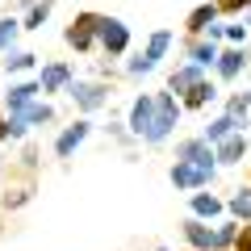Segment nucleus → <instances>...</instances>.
I'll return each instance as SVG.
<instances>
[{"label": "nucleus", "mask_w": 251, "mask_h": 251, "mask_svg": "<svg viewBox=\"0 0 251 251\" xmlns=\"http://www.w3.org/2000/svg\"><path fill=\"white\" fill-rule=\"evenodd\" d=\"M168 46H172V34L168 29H155L151 34V42H147V50L138 54V59H130V75H143V72H151L155 63L168 54Z\"/></svg>", "instance_id": "3"}, {"label": "nucleus", "mask_w": 251, "mask_h": 251, "mask_svg": "<svg viewBox=\"0 0 251 251\" xmlns=\"http://www.w3.org/2000/svg\"><path fill=\"white\" fill-rule=\"evenodd\" d=\"M100 21H105L100 13H80V17L67 25V42H72L75 50H88V46L100 38Z\"/></svg>", "instance_id": "2"}, {"label": "nucleus", "mask_w": 251, "mask_h": 251, "mask_svg": "<svg viewBox=\"0 0 251 251\" xmlns=\"http://www.w3.org/2000/svg\"><path fill=\"white\" fill-rule=\"evenodd\" d=\"M84 138H88V122H75V126H67V130L59 134V143H54V155H59V159H67V155H72L75 147L84 143Z\"/></svg>", "instance_id": "11"}, {"label": "nucleus", "mask_w": 251, "mask_h": 251, "mask_svg": "<svg viewBox=\"0 0 251 251\" xmlns=\"http://www.w3.org/2000/svg\"><path fill=\"white\" fill-rule=\"evenodd\" d=\"M193 214L197 218H218L222 214V201H218L214 193H197V197H193Z\"/></svg>", "instance_id": "19"}, {"label": "nucleus", "mask_w": 251, "mask_h": 251, "mask_svg": "<svg viewBox=\"0 0 251 251\" xmlns=\"http://www.w3.org/2000/svg\"><path fill=\"white\" fill-rule=\"evenodd\" d=\"M151 122H155V97H138L134 105H130V130H134L138 138L151 134Z\"/></svg>", "instance_id": "7"}, {"label": "nucleus", "mask_w": 251, "mask_h": 251, "mask_svg": "<svg viewBox=\"0 0 251 251\" xmlns=\"http://www.w3.org/2000/svg\"><path fill=\"white\" fill-rule=\"evenodd\" d=\"M42 92V84L29 80V84H13L9 92H4V105H9V113H21L25 105H34V97Z\"/></svg>", "instance_id": "10"}, {"label": "nucleus", "mask_w": 251, "mask_h": 251, "mask_svg": "<svg viewBox=\"0 0 251 251\" xmlns=\"http://www.w3.org/2000/svg\"><path fill=\"white\" fill-rule=\"evenodd\" d=\"M188 59H193V63H197V67H218V50H214V42H193V46H188Z\"/></svg>", "instance_id": "20"}, {"label": "nucleus", "mask_w": 251, "mask_h": 251, "mask_svg": "<svg viewBox=\"0 0 251 251\" xmlns=\"http://www.w3.org/2000/svg\"><path fill=\"white\" fill-rule=\"evenodd\" d=\"M230 134H239V122H234L230 113H222L214 126H205V143H222V138H230Z\"/></svg>", "instance_id": "17"}, {"label": "nucleus", "mask_w": 251, "mask_h": 251, "mask_svg": "<svg viewBox=\"0 0 251 251\" xmlns=\"http://www.w3.org/2000/svg\"><path fill=\"white\" fill-rule=\"evenodd\" d=\"M100 46H105V54H126V46H130V29H126L117 17H105V21H100Z\"/></svg>", "instance_id": "5"}, {"label": "nucleus", "mask_w": 251, "mask_h": 251, "mask_svg": "<svg viewBox=\"0 0 251 251\" xmlns=\"http://www.w3.org/2000/svg\"><path fill=\"white\" fill-rule=\"evenodd\" d=\"M234 251H251V226H239V239H234Z\"/></svg>", "instance_id": "30"}, {"label": "nucleus", "mask_w": 251, "mask_h": 251, "mask_svg": "<svg viewBox=\"0 0 251 251\" xmlns=\"http://www.w3.org/2000/svg\"><path fill=\"white\" fill-rule=\"evenodd\" d=\"M176 159H184V163H201V168H214L218 155L209 151L205 138H188V143H180V147H176Z\"/></svg>", "instance_id": "6"}, {"label": "nucleus", "mask_w": 251, "mask_h": 251, "mask_svg": "<svg viewBox=\"0 0 251 251\" xmlns=\"http://www.w3.org/2000/svg\"><path fill=\"white\" fill-rule=\"evenodd\" d=\"M25 130H29V122H25V117L9 113V138H25Z\"/></svg>", "instance_id": "28"}, {"label": "nucleus", "mask_w": 251, "mask_h": 251, "mask_svg": "<svg viewBox=\"0 0 251 251\" xmlns=\"http://www.w3.org/2000/svg\"><path fill=\"white\" fill-rule=\"evenodd\" d=\"M247 25H251V17H247Z\"/></svg>", "instance_id": "33"}, {"label": "nucleus", "mask_w": 251, "mask_h": 251, "mask_svg": "<svg viewBox=\"0 0 251 251\" xmlns=\"http://www.w3.org/2000/svg\"><path fill=\"white\" fill-rule=\"evenodd\" d=\"M230 214H234V218H251V188H239V193H234Z\"/></svg>", "instance_id": "24"}, {"label": "nucleus", "mask_w": 251, "mask_h": 251, "mask_svg": "<svg viewBox=\"0 0 251 251\" xmlns=\"http://www.w3.org/2000/svg\"><path fill=\"white\" fill-rule=\"evenodd\" d=\"M4 67H9V72H29V67H34V54H29V50H17V54L4 59Z\"/></svg>", "instance_id": "27"}, {"label": "nucleus", "mask_w": 251, "mask_h": 251, "mask_svg": "<svg viewBox=\"0 0 251 251\" xmlns=\"http://www.w3.org/2000/svg\"><path fill=\"white\" fill-rule=\"evenodd\" d=\"M243 63H247V59H243L239 46H234V50H226V54H218V75H222V80H234V75L243 72Z\"/></svg>", "instance_id": "18"}, {"label": "nucleus", "mask_w": 251, "mask_h": 251, "mask_svg": "<svg viewBox=\"0 0 251 251\" xmlns=\"http://www.w3.org/2000/svg\"><path fill=\"white\" fill-rule=\"evenodd\" d=\"M218 4V13H243V9H251V0H214Z\"/></svg>", "instance_id": "29"}, {"label": "nucleus", "mask_w": 251, "mask_h": 251, "mask_svg": "<svg viewBox=\"0 0 251 251\" xmlns=\"http://www.w3.org/2000/svg\"><path fill=\"white\" fill-rule=\"evenodd\" d=\"M209 180H214V168H201V163L176 159V168H172V184L176 188H205Z\"/></svg>", "instance_id": "4"}, {"label": "nucleus", "mask_w": 251, "mask_h": 251, "mask_svg": "<svg viewBox=\"0 0 251 251\" xmlns=\"http://www.w3.org/2000/svg\"><path fill=\"white\" fill-rule=\"evenodd\" d=\"M67 92H72V100H75L80 109H88V113L105 105V84H75V80H72V88H67Z\"/></svg>", "instance_id": "8"}, {"label": "nucleus", "mask_w": 251, "mask_h": 251, "mask_svg": "<svg viewBox=\"0 0 251 251\" xmlns=\"http://www.w3.org/2000/svg\"><path fill=\"white\" fill-rule=\"evenodd\" d=\"M180 122V100L172 97V92H159L155 97V122H151V134H147V143H163V138L172 134V126Z\"/></svg>", "instance_id": "1"}, {"label": "nucleus", "mask_w": 251, "mask_h": 251, "mask_svg": "<svg viewBox=\"0 0 251 251\" xmlns=\"http://www.w3.org/2000/svg\"><path fill=\"white\" fill-rule=\"evenodd\" d=\"M46 17H50V0H34V4H29V13H25V25H21V29H42Z\"/></svg>", "instance_id": "21"}, {"label": "nucleus", "mask_w": 251, "mask_h": 251, "mask_svg": "<svg viewBox=\"0 0 251 251\" xmlns=\"http://www.w3.org/2000/svg\"><path fill=\"white\" fill-rule=\"evenodd\" d=\"M214 97H218V92H214V84H209V80H201V84H193V88L184 92V109H205Z\"/></svg>", "instance_id": "16"}, {"label": "nucleus", "mask_w": 251, "mask_h": 251, "mask_svg": "<svg viewBox=\"0 0 251 251\" xmlns=\"http://www.w3.org/2000/svg\"><path fill=\"white\" fill-rule=\"evenodd\" d=\"M201 80H205V75H201V67L193 63V67H180V72H172L168 88H172V97H176V92H188L193 84H201Z\"/></svg>", "instance_id": "14"}, {"label": "nucleus", "mask_w": 251, "mask_h": 251, "mask_svg": "<svg viewBox=\"0 0 251 251\" xmlns=\"http://www.w3.org/2000/svg\"><path fill=\"white\" fill-rule=\"evenodd\" d=\"M17 21H13V17H0V50H9V46H13V38H17Z\"/></svg>", "instance_id": "26"}, {"label": "nucleus", "mask_w": 251, "mask_h": 251, "mask_svg": "<svg viewBox=\"0 0 251 251\" xmlns=\"http://www.w3.org/2000/svg\"><path fill=\"white\" fill-rule=\"evenodd\" d=\"M184 239L193 243L197 251H214V230H209L201 218H188V222H184Z\"/></svg>", "instance_id": "12"}, {"label": "nucleus", "mask_w": 251, "mask_h": 251, "mask_svg": "<svg viewBox=\"0 0 251 251\" xmlns=\"http://www.w3.org/2000/svg\"><path fill=\"white\" fill-rule=\"evenodd\" d=\"M4 138H9V117L0 113V143H4Z\"/></svg>", "instance_id": "32"}, {"label": "nucleus", "mask_w": 251, "mask_h": 251, "mask_svg": "<svg viewBox=\"0 0 251 251\" xmlns=\"http://www.w3.org/2000/svg\"><path fill=\"white\" fill-rule=\"evenodd\" d=\"M226 38H230V42H243V38H247V21H243V25H226Z\"/></svg>", "instance_id": "31"}, {"label": "nucleus", "mask_w": 251, "mask_h": 251, "mask_svg": "<svg viewBox=\"0 0 251 251\" xmlns=\"http://www.w3.org/2000/svg\"><path fill=\"white\" fill-rule=\"evenodd\" d=\"M247 109H251V97H247V92H239V97H230V105H226V113H230L234 122H243V117H247Z\"/></svg>", "instance_id": "25"}, {"label": "nucleus", "mask_w": 251, "mask_h": 251, "mask_svg": "<svg viewBox=\"0 0 251 251\" xmlns=\"http://www.w3.org/2000/svg\"><path fill=\"white\" fill-rule=\"evenodd\" d=\"M42 92H59V88H72V67L67 63H46L42 75H38Z\"/></svg>", "instance_id": "9"}, {"label": "nucleus", "mask_w": 251, "mask_h": 251, "mask_svg": "<svg viewBox=\"0 0 251 251\" xmlns=\"http://www.w3.org/2000/svg\"><path fill=\"white\" fill-rule=\"evenodd\" d=\"M234 239H239V226H234V222H222V226H218V230H214V251L230 247Z\"/></svg>", "instance_id": "22"}, {"label": "nucleus", "mask_w": 251, "mask_h": 251, "mask_svg": "<svg viewBox=\"0 0 251 251\" xmlns=\"http://www.w3.org/2000/svg\"><path fill=\"white\" fill-rule=\"evenodd\" d=\"M214 155H218V163H239L243 155H247V138H243V134H230V138H222Z\"/></svg>", "instance_id": "13"}, {"label": "nucleus", "mask_w": 251, "mask_h": 251, "mask_svg": "<svg viewBox=\"0 0 251 251\" xmlns=\"http://www.w3.org/2000/svg\"><path fill=\"white\" fill-rule=\"evenodd\" d=\"M218 17V4H197V9L188 13V34H205Z\"/></svg>", "instance_id": "15"}, {"label": "nucleus", "mask_w": 251, "mask_h": 251, "mask_svg": "<svg viewBox=\"0 0 251 251\" xmlns=\"http://www.w3.org/2000/svg\"><path fill=\"white\" fill-rule=\"evenodd\" d=\"M17 117H25L29 126H42V122H50L54 113H50V105H25V109L17 113Z\"/></svg>", "instance_id": "23"}]
</instances>
